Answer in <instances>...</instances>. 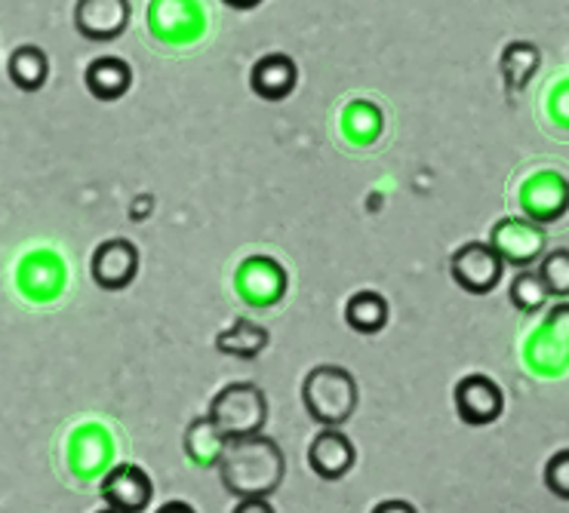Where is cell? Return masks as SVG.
<instances>
[{
  "instance_id": "6da1fadb",
  "label": "cell",
  "mask_w": 569,
  "mask_h": 513,
  "mask_svg": "<svg viewBox=\"0 0 569 513\" xmlns=\"http://www.w3.org/2000/svg\"><path fill=\"white\" fill-rule=\"evenodd\" d=\"M219 480L234 499H271L287 476V459L278 440L259 434L228 443L219 459Z\"/></svg>"
},
{
  "instance_id": "7a4b0ae2",
  "label": "cell",
  "mask_w": 569,
  "mask_h": 513,
  "mask_svg": "<svg viewBox=\"0 0 569 513\" xmlns=\"http://www.w3.org/2000/svg\"><path fill=\"white\" fill-rule=\"evenodd\" d=\"M302 403L305 412H308L320 428H342V424L351 422V415L358 412V379H355L345 366H336V363L315 366L305 375Z\"/></svg>"
},
{
  "instance_id": "3957f363",
  "label": "cell",
  "mask_w": 569,
  "mask_h": 513,
  "mask_svg": "<svg viewBox=\"0 0 569 513\" xmlns=\"http://www.w3.org/2000/svg\"><path fill=\"white\" fill-rule=\"evenodd\" d=\"M207 419L219 428V434L226 436L228 443L247 440V436H259L268 424L266 391L256 382L226 384L210 400Z\"/></svg>"
},
{
  "instance_id": "277c9868",
  "label": "cell",
  "mask_w": 569,
  "mask_h": 513,
  "mask_svg": "<svg viewBox=\"0 0 569 513\" xmlns=\"http://www.w3.org/2000/svg\"><path fill=\"white\" fill-rule=\"evenodd\" d=\"M450 274L456 280V286L468 292V295H490L502 283L505 262L490 243L471 240V243H465V247L452 252Z\"/></svg>"
},
{
  "instance_id": "5b68a950",
  "label": "cell",
  "mask_w": 569,
  "mask_h": 513,
  "mask_svg": "<svg viewBox=\"0 0 569 513\" xmlns=\"http://www.w3.org/2000/svg\"><path fill=\"white\" fill-rule=\"evenodd\" d=\"M490 247L499 252L505 264L527 271L532 264L542 262L548 238H545L542 224H536L532 219H502L492 224Z\"/></svg>"
},
{
  "instance_id": "8992f818",
  "label": "cell",
  "mask_w": 569,
  "mask_h": 513,
  "mask_svg": "<svg viewBox=\"0 0 569 513\" xmlns=\"http://www.w3.org/2000/svg\"><path fill=\"white\" fill-rule=\"evenodd\" d=\"M456 400V415L459 422L468 428H490L502 419L505 412V394L499 384L492 382L490 375H465L462 382L452 391Z\"/></svg>"
},
{
  "instance_id": "52a82bcc",
  "label": "cell",
  "mask_w": 569,
  "mask_h": 513,
  "mask_svg": "<svg viewBox=\"0 0 569 513\" xmlns=\"http://www.w3.org/2000/svg\"><path fill=\"white\" fill-rule=\"evenodd\" d=\"M90 274L99 290H127L139 274V250L127 238H111L99 243L90 259Z\"/></svg>"
},
{
  "instance_id": "ba28073f",
  "label": "cell",
  "mask_w": 569,
  "mask_h": 513,
  "mask_svg": "<svg viewBox=\"0 0 569 513\" xmlns=\"http://www.w3.org/2000/svg\"><path fill=\"white\" fill-rule=\"evenodd\" d=\"M99 492H102V501L114 511L142 513L154 499V483L139 464H118L108 471Z\"/></svg>"
},
{
  "instance_id": "9c48e42d",
  "label": "cell",
  "mask_w": 569,
  "mask_h": 513,
  "mask_svg": "<svg viewBox=\"0 0 569 513\" xmlns=\"http://www.w3.org/2000/svg\"><path fill=\"white\" fill-rule=\"evenodd\" d=\"M355 461H358V449H355L351 436L345 434L342 428H323L308 446V467L320 480H330V483L351 474Z\"/></svg>"
},
{
  "instance_id": "30bf717a",
  "label": "cell",
  "mask_w": 569,
  "mask_h": 513,
  "mask_svg": "<svg viewBox=\"0 0 569 513\" xmlns=\"http://www.w3.org/2000/svg\"><path fill=\"white\" fill-rule=\"evenodd\" d=\"M130 26V0H78L74 7V28L80 38L118 40Z\"/></svg>"
},
{
  "instance_id": "8fae6325",
  "label": "cell",
  "mask_w": 569,
  "mask_h": 513,
  "mask_svg": "<svg viewBox=\"0 0 569 513\" xmlns=\"http://www.w3.org/2000/svg\"><path fill=\"white\" fill-rule=\"evenodd\" d=\"M520 203H523V212L527 219H532L536 224H548L563 219L569 210V184L567 179H560L555 172H542L527 182L523 194H520Z\"/></svg>"
},
{
  "instance_id": "7c38bea8",
  "label": "cell",
  "mask_w": 569,
  "mask_h": 513,
  "mask_svg": "<svg viewBox=\"0 0 569 513\" xmlns=\"http://www.w3.org/2000/svg\"><path fill=\"white\" fill-rule=\"evenodd\" d=\"M238 290L250 304H274L287 292V271L268 255H252L238 268Z\"/></svg>"
},
{
  "instance_id": "4fadbf2b",
  "label": "cell",
  "mask_w": 569,
  "mask_h": 513,
  "mask_svg": "<svg viewBox=\"0 0 569 513\" xmlns=\"http://www.w3.org/2000/svg\"><path fill=\"white\" fill-rule=\"evenodd\" d=\"M299 83V68L290 56L271 53L266 59H259L250 71V87L259 99L266 102H283L290 99L292 90Z\"/></svg>"
},
{
  "instance_id": "5bb4252c",
  "label": "cell",
  "mask_w": 569,
  "mask_h": 513,
  "mask_svg": "<svg viewBox=\"0 0 569 513\" xmlns=\"http://www.w3.org/2000/svg\"><path fill=\"white\" fill-rule=\"evenodd\" d=\"M83 83H87L90 95L99 99V102H118L133 87V68L127 66L123 59H118V56H102V59H93L87 66Z\"/></svg>"
},
{
  "instance_id": "9a60e30c",
  "label": "cell",
  "mask_w": 569,
  "mask_h": 513,
  "mask_svg": "<svg viewBox=\"0 0 569 513\" xmlns=\"http://www.w3.org/2000/svg\"><path fill=\"white\" fill-rule=\"evenodd\" d=\"M66 283V268L53 252H34L19 268V286L28 299H53Z\"/></svg>"
},
{
  "instance_id": "2e32d148",
  "label": "cell",
  "mask_w": 569,
  "mask_h": 513,
  "mask_svg": "<svg viewBox=\"0 0 569 513\" xmlns=\"http://www.w3.org/2000/svg\"><path fill=\"white\" fill-rule=\"evenodd\" d=\"M271 342L266 326L252 323V320H238L234 326H228L216 335V351L222 356H240V360H252L259 356Z\"/></svg>"
},
{
  "instance_id": "e0dca14e",
  "label": "cell",
  "mask_w": 569,
  "mask_h": 513,
  "mask_svg": "<svg viewBox=\"0 0 569 513\" xmlns=\"http://www.w3.org/2000/svg\"><path fill=\"white\" fill-rule=\"evenodd\" d=\"M345 323L355 332H360V335H376L388 323V302H385L379 292H358V295H351L348 304H345Z\"/></svg>"
},
{
  "instance_id": "ac0fdd59",
  "label": "cell",
  "mask_w": 569,
  "mask_h": 513,
  "mask_svg": "<svg viewBox=\"0 0 569 513\" xmlns=\"http://www.w3.org/2000/svg\"><path fill=\"white\" fill-rule=\"evenodd\" d=\"M226 446H228V440L219 434V428H216L207 415H200V419H194V422L188 424L186 452H188V459L194 461V464H200V467L219 464Z\"/></svg>"
},
{
  "instance_id": "d6986e66",
  "label": "cell",
  "mask_w": 569,
  "mask_h": 513,
  "mask_svg": "<svg viewBox=\"0 0 569 513\" xmlns=\"http://www.w3.org/2000/svg\"><path fill=\"white\" fill-rule=\"evenodd\" d=\"M7 71H10V80H13L19 90L38 92L43 90V83L50 78V59H47V53L40 47L26 43V47L13 50Z\"/></svg>"
},
{
  "instance_id": "ffe728a7",
  "label": "cell",
  "mask_w": 569,
  "mask_h": 513,
  "mask_svg": "<svg viewBox=\"0 0 569 513\" xmlns=\"http://www.w3.org/2000/svg\"><path fill=\"white\" fill-rule=\"evenodd\" d=\"M542 66V53L530 40H515L502 53V78L511 90H523Z\"/></svg>"
},
{
  "instance_id": "44dd1931",
  "label": "cell",
  "mask_w": 569,
  "mask_h": 513,
  "mask_svg": "<svg viewBox=\"0 0 569 513\" xmlns=\"http://www.w3.org/2000/svg\"><path fill=\"white\" fill-rule=\"evenodd\" d=\"M508 299L515 304L517 311H523V314H536V311H542L545 304H548V290H545L542 276L539 271H517V276L511 280V290H508Z\"/></svg>"
},
{
  "instance_id": "7402d4cb",
  "label": "cell",
  "mask_w": 569,
  "mask_h": 513,
  "mask_svg": "<svg viewBox=\"0 0 569 513\" xmlns=\"http://www.w3.org/2000/svg\"><path fill=\"white\" fill-rule=\"evenodd\" d=\"M93 434L96 428H80L74 440H71V467H74V474H93L96 467L108 459V449H111L108 436L102 434L96 440V446H90Z\"/></svg>"
},
{
  "instance_id": "603a6c76",
  "label": "cell",
  "mask_w": 569,
  "mask_h": 513,
  "mask_svg": "<svg viewBox=\"0 0 569 513\" xmlns=\"http://www.w3.org/2000/svg\"><path fill=\"white\" fill-rule=\"evenodd\" d=\"M536 271L551 299H569V250L545 252Z\"/></svg>"
},
{
  "instance_id": "cb8c5ba5",
  "label": "cell",
  "mask_w": 569,
  "mask_h": 513,
  "mask_svg": "<svg viewBox=\"0 0 569 513\" xmlns=\"http://www.w3.org/2000/svg\"><path fill=\"white\" fill-rule=\"evenodd\" d=\"M379 127H382V118L367 102H355V105L348 108V114H345V132L355 142H372L379 135Z\"/></svg>"
},
{
  "instance_id": "d4e9b609",
  "label": "cell",
  "mask_w": 569,
  "mask_h": 513,
  "mask_svg": "<svg viewBox=\"0 0 569 513\" xmlns=\"http://www.w3.org/2000/svg\"><path fill=\"white\" fill-rule=\"evenodd\" d=\"M545 486L560 501H569V449H560L545 464Z\"/></svg>"
},
{
  "instance_id": "484cf974",
  "label": "cell",
  "mask_w": 569,
  "mask_h": 513,
  "mask_svg": "<svg viewBox=\"0 0 569 513\" xmlns=\"http://www.w3.org/2000/svg\"><path fill=\"white\" fill-rule=\"evenodd\" d=\"M231 513H278L268 499H240Z\"/></svg>"
},
{
  "instance_id": "4316f807",
  "label": "cell",
  "mask_w": 569,
  "mask_h": 513,
  "mask_svg": "<svg viewBox=\"0 0 569 513\" xmlns=\"http://www.w3.org/2000/svg\"><path fill=\"white\" fill-rule=\"evenodd\" d=\"M370 513H419L412 507L410 501H400V499H391V501H382V504H376Z\"/></svg>"
},
{
  "instance_id": "83f0119b",
  "label": "cell",
  "mask_w": 569,
  "mask_h": 513,
  "mask_svg": "<svg viewBox=\"0 0 569 513\" xmlns=\"http://www.w3.org/2000/svg\"><path fill=\"white\" fill-rule=\"evenodd\" d=\"M226 7H231V10H238V13H250V10H256L262 0H222Z\"/></svg>"
},
{
  "instance_id": "f1b7e54d",
  "label": "cell",
  "mask_w": 569,
  "mask_h": 513,
  "mask_svg": "<svg viewBox=\"0 0 569 513\" xmlns=\"http://www.w3.org/2000/svg\"><path fill=\"white\" fill-rule=\"evenodd\" d=\"M158 513H198L191 504H186V501H170V504H163Z\"/></svg>"
},
{
  "instance_id": "f546056e",
  "label": "cell",
  "mask_w": 569,
  "mask_h": 513,
  "mask_svg": "<svg viewBox=\"0 0 569 513\" xmlns=\"http://www.w3.org/2000/svg\"><path fill=\"white\" fill-rule=\"evenodd\" d=\"M99 513H123V511H114V507H106V511H99Z\"/></svg>"
}]
</instances>
